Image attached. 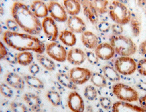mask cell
<instances>
[{
  "mask_svg": "<svg viewBox=\"0 0 146 112\" xmlns=\"http://www.w3.org/2000/svg\"></svg>",
  "mask_w": 146,
  "mask_h": 112,
  "instance_id": "cell-53",
  "label": "cell"
},
{
  "mask_svg": "<svg viewBox=\"0 0 146 112\" xmlns=\"http://www.w3.org/2000/svg\"><path fill=\"white\" fill-rule=\"evenodd\" d=\"M45 51L51 59L57 62H63L66 60L68 52L66 48L56 41L46 45Z\"/></svg>",
  "mask_w": 146,
  "mask_h": 112,
  "instance_id": "cell-7",
  "label": "cell"
},
{
  "mask_svg": "<svg viewBox=\"0 0 146 112\" xmlns=\"http://www.w3.org/2000/svg\"><path fill=\"white\" fill-rule=\"evenodd\" d=\"M2 72H3V68L2 67L1 65L0 64V74H1V73H2Z\"/></svg>",
  "mask_w": 146,
  "mask_h": 112,
  "instance_id": "cell-51",
  "label": "cell"
},
{
  "mask_svg": "<svg viewBox=\"0 0 146 112\" xmlns=\"http://www.w3.org/2000/svg\"><path fill=\"white\" fill-rule=\"evenodd\" d=\"M48 13L56 22H65L68 19L66 9L57 1L50 2L48 5Z\"/></svg>",
  "mask_w": 146,
  "mask_h": 112,
  "instance_id": "cell-10",
  "label": "cell"
},
{
  "mask_svg": "<svg viewBox=\"0 0 146 112\" xmlns=\"http://www.w3.org/2000/svg\"><path fill=\"white\" fill-rule=\"evenodd\" d=\"M29 72L30 74L34 76H35L38 74L40 72V68L38 64L36 63H31L29 65Z\"/></svg>",
  "mask_w": 146,
  "mask_h": 112,
  "instance_id": "cell-41",
  "label": "cell"
},
{
  "mask_svg": "<svg viewBox=\"0 0 146 112\" xmlns=\"http://www.w3.org/2000/svg\"><path fill=\"white\" fill-rule=\"evenodd\" d=\"M42 30L47 38L51 42H55L59 36L58 28L56 22L51 17H46L42 22Z\"/></svg>",
  "mask_w": 146,
  "mask_h": 112,
  "instance_id": "cell-9",
  "label": "cell"
},
{
  "mask_svg": "<svg viewBox=\"0 0 146 112\" xmlns=\"http://www.w3.org/2000/svg\"><path fill=\"white\" fill-rule=\"evenodd\" d=\"M108 12L110 19L121 25L129 23L131 18V12L125 3L115 0L109 6Z\"/></svg>",
  "mask_w": 146,
  "mask_h": 112,
  "instance_id": "cell-4",
  "label": "cell"
},
{
  "mask_svg": "<svg viewBox=\"0 0 146 112\" xmlns=\"http://www.w3.org/2000/svg\"><path fill=\"white\" fill-rule=\"evenodd\" d=\"M58 38L63 44L69 47L74 46L77 42L75 33L70 30H62L59 34Z\"/></svg>",
  "mask_w": 146,
  "mask_h": 112,
  "instance_id": "cell-20",
  "label": "cell"
},
{
  "mask_svg": "<svg viewBox=\"0 0 146 112\" xmlns=\"http://www.w3.org/2000/svg\"><path fill=\"white\" fill-rule=\"evenodd\" d=\"M12 15L19 27L27 33L37 36L42 30L39 18L22 2H15L12 7Z\"/></svg>",
  "mask_w": 146,
  "mask_h": 112,
  "instance_id": "cell-2",
  "label": "cell"
},
{
  "mask_svg": "<svg viewBox=\"0 0 146 112\" xmlns=\"http://www.w3.org/2000/svg\"><path fill=\"white\" fill-rule=\"evenodd\" d=\"M86 53V59L92 65H96L99 62L100 59L95 54V52L92 51H87Z\"/></svg>",
  "mask_w": 146,
  "mask_h": 112,
  "instance_id": "cell-36",
  "label": "cell"
},
{
  "mask_svg": "<svg viewBox=\"0 0 146 112\" xmlns=\"http://www.w3.org/2000/svg\"><path fill=\"white\" fill-rule=\"evenodd\" d=\"M76 1H78L80 3L81 5L82 6L83 9H85L88 7L90 3V0H76Z\"/></svg>",
  "mask_w": 146,
  "mask_h": 112,
  "instance_id": "cell-45",
  "label": "cell"
},
{
  "mask_svg": "<svg viewBox=\"0 0 146 112\" xmlns=\"http://www.w3.org/2000/svg\"><path fill=\"white\" fill-rule=\"evenodd\" d=\"M0 112H3V111H1V110H0Z\"/></svg>",
  "mask_w": 146,
  "mask_h": 112,
  "instance_id": "cell-52",
  "label": "cell"
},
{
  "mask_svg": "<svg viewBox=\"0 0 146 112\" xmlns=\"http://www.w3.org/2000/svg\"><path fill=\"white\" fill-rule=\"evenodd\" d=\"M8 52L5 45L0 40V60L5 59Z\"/></svg>",
  "mask_w": 146,
  "mask_h": 112,
  "instance_id": "cell-42",
  "label": "cell"
},
{
  "mask_svg": "<svg viewBox=\"0 0 146 112\" xmlns=\"http://www.w3.org/2000/svg\"><path fill=\"white\" fill-rule=\"evenodd\" d=\"M97 29L102 33H107L111 29V25L107 21H100L97 24Z\"/></svg>",
  "mask_w": 146,
  "mask_h": 112,
  "instance_id": "cell-35",
  "label": "cell"
},
{
  "mask_svg": "<svg viewBox=\"0 0 146 112\" xmlns=\"http://www.w3.org/2000/svg\"><path fill=\"white\" fill-rule=\"evenodd\" d=\"M0 93L5 97L11 98L13 96V91L8 84L2 83L0 84Z\"/></svg>",
  "mask_w": 146,
  "mask_h": 112,
  "instance_id": "cell-33",
  "label": "cell"
},
{
  "mask_svg": "<svg viewBox=\"0 0 146 112\" xmlns=\"http://www.w3.org/2000/svg\"><path fill=\"white\" fill-rule=\"evenodd\" d=\"M5 60H6L8 63L15 65L17 63V54L11 52H8L5 58Z\"/></svg>",
  "mask_w": 146,
  "mask_h": 112,
  "instance_id": "cell-39",
  "label": "cell"
},
{
  "mask_svg": "<svg viewBox=\"0 0 146 112\" xmlns=\"http://www.w3.org/2000/svg\"><path fill=\"white\" fill-rule=\"evenodd\" d=\"M91 2L98 14L104 15L108 12L109 2L108 0H91Z\"/></svg>",
  "mask_w": 146,
  "mask_h": 112,
  "instance_id": "cell-26",
  "label": "cell"
},
{
  "mask_svg": "<svg viewBox=\"0 0 146 112\" xmlns=\"http://www.w3.org/2000/svg\"><path fill=\"white\" fill-rule=\"evenodd\" d=\"M137 70L140 75L146 77V58L139 60L137 64Z\"/></svg>",
  "mask_w": 146,
  "mask_h": 112,
  "instance_id": "cell-37",
  "label": "cell"
},
{
  "mask_svg": "<svg viewBox=\"0 0 146 112\" xmlns=\"http://www.w3.org/2000/svg\"><path fill=\"white\" fill-rule=\"evenodd\" d=\"M34 60L33 55L30 52H22L17 54V63L26 66L30 65Z\"/></svg>",
  "mask_w": 146,
  "mask_h": 112,
  "instance_id": "cell-27",
  "label": "cell"
},
{
  "mask_svg": "<svg viewBox=\"0 0 146 112\" xmlns=\"http://www.w3.org/2000/svg\"><path fill=\"white\" fill-rule=\"evenodd\" d=\"M139 51L141 55L146 58V40L143 41L139 46Z\"/></svg>",
  "mask_w": 146,
  "mask_h": 112,
  "instance_id": "cell-43",
  "label": "cell"
},
{
  "mask_svg": "<svg viewBox=\"0 0 146 112\" xmlns=\"http://www.w3.org/2000/svg\"><path fill=\"white\" fill-rule=\"evenodd\" d=\"M113 93L119 101L132 103L139 100L138 92L131 86L122 83H117L113 86Z\"/></svg>",
  "mask_w": 146,
  "mask_h": 112,
  "instance_id": "cell-5",
  "label": "cell"
},
{
  "mask_svg": "<svg viewBox=\"0 0 146 112\" xmlns=\"http://www.w3.org/2000/svg\"><path fill=\"white\" fill-rule=\"evenodd\" d=\"M136 86L139 90L146 92V82L145 81H140L138 82V83H137L136 85Z\"/></svg>",
  "mask_w": 146,
  "mask_h": 112,
  "instance_id": "cell-46",
  "label": "cell"
},
{
  "mask_svg": "<svg viewBox=\"0 0 146 112\" xmlns=\"http://www.w3.org/2000/svg\"><path fill=\"white\" fill-rule=\"evenodd\" d=\"M47 98L49 102L54 107H59L62 104V99L60 93L57 91L50 90L47 93Z\"/></svg>",
  "mask_w": 146,
  "mask_h": 112,
  "instance_id": "cell-30",
  "label": "cell"
},
{
  "mask_svg": "<svg viewBox=\"0 0 146 112\" xmlns=\"http://www.w3.org/2000/svg\"><path fill=\"white\" fill-rule=\"evenodd\" d=\"M6 26L9 31L13 32H18L19 30V26L17 24V23L15 21L14 19H8L6 21Z\"/></svg>",
  "mask_w": 146,
  "mask_h": 112,
  "instance_id": "cell-38",
  "label": "cell"
},
{
  "mask_svg": "<svg viewBox=\"0 0 146 112\" xmlns=\"http://www.w3.org/2000/svg\"><path fill=\"white\" fill-rule=\"evenodd\" d=\"M37 60L39 64L45 69L49 71H54L56 68V65L54 62L48 57L42 55V54H37Z\"/></svg>",
  "mask_w": 146,
  "mask_h": 112,
  "instance_id": "cell-24",
  "label": "cell"
},
{
  "mask_svg": "<svg viewBox=\"0 0 146 112\" xmlns=\"http://www.w3.org/2000/svg\"><path fill=\"white\" fill-rule=\"evenodd\" d=\"M33 1H50V2H52V1H57L58 0H33Z\"/></svg>",
  "mask_w": 146,
  "mask_h": 112,
  "instance_id": "cell-48",
  "label": "cell"
},
{
  "mask_svg": "<svg viewBox=\"0 0 146 112\" xmlns=\"http://www.w3.org/2000/svg\"><path fill=\"white\" fill-rule=\"evenodd\" d=\"M67 105L72 112H84L85 109L82 97L76 91H73L69 94Z\"/></svg>",
  "mask_w": 146,
  "mask_h": 112,
  "instance_id": "cell-11",
  "label": "cell"
},
{
  "mask_svg": "<svg viewBox=\"0 0 146 112\" xmlns=\"http://www.w3.org/2000/svg\"><path fill=\"white\" fill-rule=\"evenodd\" d=\"M84 95L88 101H93L97 97L98 91L95 88V86L88 85L84 90Z\"/></svg>",
  "mask_w": 146,
  "mask_h": 112,
  "instance_id": "cell-31",
  "label": "cell"
},
{
  "mask_svg": "<svg viewBox=\"0 0 146 112\" xmlns=\"http://www.w3.org/2000/svg\"><path fill=\"white\" fill-rule=\"evenodd\" d=\"M69 75L76 85H81L90 80L92 72L88 68L76 66L70 69Z\"/></svg>",
  "mask_w": 146,
  "mask_h": 112,
  "instance_id": "cell-8",
  "label": "cell"
},
{
  "mask_svg": "<svg viewBox=\"0 0 146 112\" xmlns=\"http://www.w3.org/2000/svg\"><path fill=\"white\" fill-rule=\"evenodd\" d=\"M90 81L94 86L98 88H104L108 85L107 80L104 75L98 72L92 73Z\"/></svg>",
  "mask_w": 146,
  "mask_h": 112,
  "instance_id": "cell-28",
  "label": "cell"
},
{
  "mask_svg": "<svg viewBox=\"0 0 146 112\" xmlns=\"http://www.w3.org/2000/svg\"><path fill=\"white\" fill-rule=\"evenodd\" d=\"M86 59V53L80 48H72L67 53L66 60L74 66H78L82 65Z\"/></svg>",
  "mask_w": 146,
  "mask_h": 112,
  "instance_id": "cell-13",
  "label": "cell"
},
{
  "mask_svg": "<svg viewBox=\"0 0 146 112\" xmlns=\"http://www.w3.org/2000/svg\"><path fill=\"white\" fill-rule=\"evenodd\" d=\"M25 82L30 87L37 90H44V85L40 78L34 75H26L24 77Z\"/></svg>",
  "mask_w": 146,
  "mask_h": 112,
  "instance_id": "cell-25",
  "label": "cell"
},
{
  "mask_svg": "<svg viewBox=\"0 0 146 112\" xmlns=\"http://www.w3.org/2000/svg\"><path fill=\"white\" fill-rule=\"evenodd\" d=\"M114 68L119 74L130 76L137 70V63L131 56H120L114 62Z\"/></svg>",
  "mask_w": 146,
  "mask_h": 112,
  "instance_id": "cell-6",
  "label": "cell"
},
{
  "mask_svg": "<svg viewBox=\"0 0 146 112\" xmlns=\"http://www.w3.org/2000/svg\"><path fill=\"white\" fill-rule=\"evenodd\" d=\"M23 99L29 109L32 112H41L42 100L38 95L31 92H27L24 95Z\"/></svg>",
  "mask_w": 146,
  "mask_h": 112,
  "instance_id": "cell-14",
  "label": "cell"
},
{
  "mask_svg": "<svg viewBox=\"0 0 146 112\" xmlns=\"http://www.w3.org/2000/svg\"><path fill=\"white\" fill-rule=\"evenodd\" d=\"M6 82L8 85L15 89L23 90L25 87V82L20 76L15 72H9L6 76Z\"/></svg>",
  "mask_w": 146,
  "mask_h": 112,
  "instance_id": "cell-19",
  "label": "cell"
},
{
  "mask_svg": "<svg viewBox=\"0 0 146 112\" xmlns=\"http://www.w3.org/2000/svg\"><path fill=\"white\" fill-rule=\"evenodd\" d=\"M81 42L86 48L90 50H95L98 45L101 43L100 39L93 32L85 30L81 34Z\"/></svg>",
  "mask_w": 146,
  "mask_h": 112,
  "instance_id": "cell-17",
  "label": "cell"
},
{
  "mask_svg": "<svg viewBox=\"0 0 146 112\" xmlns=\"http://www.w3.org/2000/svg\"><path fill=\"white\" fill-rule=\"evenodd\" d=\"M102 72L106 78L110 82H118L121 80V76L114 67L105 65L102 67Z\"/></svg>",
  "mask_w": 146,
  "mask_h": 112,
  "instance_id": "cell-22",
  "label": "cell"
},
{
  "mask_svg": "<svg viewBox=\"0 0 146 112\" xmlns=\"http://www.w3.org/2000/svg\"><path fill=\"white\" fill-rule=\"evenodd\" d=\"M112 112H146V109L143 107L132 103L117 101L113 104Z\"/></svg>",
  "mask_w": 146,
  "mask_h": 112,
  "instance_id": "cell-16",
  "label": "cell"
},
{
  "mask_svg": "<svg viewBox=\"0 0 146 112\" xmlns=\"http://www.w3.org/2000/svg\"><path fill=\"white\" fill-rule=\"evenodd\" d=\"M5 14V9L3 7L2 5L0 3V16H2Z\"/></svg>",
  "mask_w": 146,
  "mask_h": 112,
  "instance_id": "cell-47",
  "label": "cell"
},
{
  "mask_svg": "<svg viewBox=\"0 0 146 112\" xmlns=\"http://www.w3.org/2000/svg\"><path fill=\"white\" fill-rule=\"evenodd\" d=\"M110 44L120 56H131L137 50V45L131 38L122 34L113 35L110 38Z\"/></svg>",
  "mask_w": 146,
  "mask_h": 112,
  "instance_id": "cell-3",
  "label": "cell"
},
{
  "mask_svg": "<svg viewBox=\"0 0 146 112\" xmlns=\"http://www.w3.org/2000/svg\"><path fill=\"white\" fill-rule=\"evenodd\" d=\"M139 101L140 106L146 109V95L139 97Z\"/></svg>",
  "mask_w": 146,
  "mask_h": 112,
  "instance_id": "cell-44",
  "label": "cell"
},
{
  "mask_svg": "<svg viewBox=\"0 0 146 112\" xmlns=\"http://www.w3.org/2000/svg\"><path fill=\"white\" fill-rule=\"evenodd\" d=\"M95 54L99 59L108 61L114 58L115 52L111 45L108 43L104 42L100 43L95 49Z\"/></svg>",
  "mask_w": 146,
  "mask_h": 112,
  "instance_id": "cell-12",
  "label": "cell"
},
{
  "mask_svg": "<svg viewBox=\"0 0 146 112\" xmlns=\"http://www.w3.org/2000/svg\"><path fill=\"white\" fill-rule=\"evenodd\" d=\"M66 23L69 30L74 33L82 34L86 30V23L78 15H70Z\"/></svg>",
  "mask_w": 146,
  "mask_h": 112,
  "instance_id": "cell-15",
  "label": "cell"
},
{
  "mask_svg": "<svg viewBox=\"0 0 146 112\" xmlns=\"http://www.w3.org/2000/svg\"><path fill=\"white\" fill-rule=\"evenodd\" d=\"M3 40L9 47L22 52H33L43 54L46 45L35 36L28 33L6 31L3 34Z\"/></svg>",
  "mask_w": 146,
  "mask_h": 112,
  "instance_id": "cell-1",
  "label": "cell"
},
{
  "mask_svg": "<svg viewBox=\"0 0 146 112\" xmlns=\"http://www.w3.org/2000/svg\"><path fill=\"white\" fill-rule=\"evenodd\" d=\"M3 28H2V25H1V24H0V34H2V33H3Z\"/></svg>",
  "mask_w": 146,
  "mask_h": 112,
  "instance_id": "cell-49",
  "label": "cell"
},
{
  "mask_svg": "<svg viewBox=\"0 0 146 112\" xmlns=\"http://www.w3.org/2000/svg\"><path fill=\"white\" fill-rule=\"evenodd\" d=\"M12 1H14L15 2H22V1L24 0H11Z\"/></svg>",
  "mask_w": 146,
  "mask_h": 112,
  "instance_id": "cell-50",
  "label": "cell"
},
{
  "mask_svg": "<svg viewBox=\"0 0 146 112\" xmlns=\"http://www.w3.org/2000/svg\"><path fill=\"white\" fill-rule=\"evenodd\" d=\"M132 35L135 37H139L141 32L142 23L141 20L137 16L132 15L130 21Z\"/></svg>",
  "mask_w": 146,
  "mask_h": 112,
  "instance_id": "cell-29",
  "label": "cell"
},
{
  "mask_svg": "<svg viewBox=\"0 0 146 112\" xmlns=\"http://www.w3.org/2000/svg\"><path fill=\"white\" fill-rule=\"evenodd\" d=\"M30 8L33 13L39 19H44L49 14L48 6L43 1H34Z\"/></svg>",
  "mask_w": 146,
  "mask_h": 112,
  "instance_id": "cell-18",
  "label": "cell"
},
{
  "mask_svg": "<svg viewBox=\"0 0 146 112\" xmlns=\"http://www.w3.org/2000/svg\"><path fill=\"white\" fill-rule=\"evenodd\" d=\"M63 5L67 14L70 15H78L80 12L81 5L76 0H64Z\"/></svg>",
  "mask_w": 146,
  "mask_h": 112,
  "instance_id": "cell-21",
  "label": "cell"
},
{
  "mask_svg": "<svg viewBox=\"0 0 146 112\" xmlns=\"http://www.w3.org/2000/svg\"><path fill=\"white\" fill-rule=\"evenodd\" d=\"M56 77L59 83H60L62 86L73 91L78 90L77 85L72 81L69 75L66 74L65 72H60L57 74Z\"/></svg>",
  "mask_w": 146,
  "mask_h": 112,
  "instance_id": "cell-23",
  "label": "cell"
},
{
  "mask_svg": "<svg viewBox=\"0 0 146 112\" xmlns=\"http://www.w3.org/2000/svg\"><path fill=\"white\" fill-rule=\"evenodd\" d=\"M99 101L103 109L107 111L111 109L113 104L110 98L107 97H101L100 98Z\"/></svg>",
  "mask_w": 146,
  "mask_h": 112,
  "instance_id": "cell-34",
  "label": "cell"
},
{
  "mask_svg": "<svg viewBox=\"0 0 146 112\" xmlns=\"http://www.w3.org/2000/svg\"><path fill=\"white\" fill-rule=\"evenodd\" d=\"M10 105L13 112H29L28 107L22 102L13 101Z\"/></svg>",
  "mask_w": 146,
  "mask_h": 112,
  "instance_id": "cell-32",
  "label": "cell"
},
{
  "mask_svg": "<svg viewBox=\"0 0 146 112\" xmlns=\"http://www.w3.org/2000/svg\"><path fill=\"white\" fill-rule=\"evenodd\" d=\"M111 30H112L113 35L115 36L121 35L124 32L123 25L117 23H114L111 25Z\"/></svg>",
  "mask_w": 146,
  "mask_h": 112,
  "instance_id": "cell-40",
  "label": "cell"
}]
</instances>
